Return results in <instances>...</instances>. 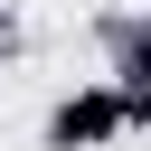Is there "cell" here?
Returning <instances> with one entry per match:
<instances>
[{
	"label": "cell",
	"mask_w": 151,
	"mask_h": 151,
	"mask_svg": "<svg viewBox=\"0 0 151 151\" xmlns=\"http://www.w3.org/2000/svg\"><path fill=\"white\" fill-rule=\"evenodd\" d=\"M113 123H123L113 94H76V104H57V142H66V151H76V142H104Z\"/></svg>",
	"instance_id": "1"
},
{
	"label": "cell",
	"mask_w": 151,
	"mask_h": 151,
	"mask_svg": "<svg viewBox=\"0 0 151 151\" xmlns=\"http://www.w3.org/2000/svg\"><path fill=\"white\" fill-rule=\"evenodd\" d=\"M132 76H142V85H151V28H142V38H132Z\"/></svg>",
	"instance_id": "2"
},
{
	"label": "cell",
	"mask_w": 151,
	"mask_h": 151,
	"mask_svg": "<svg viewBox=\"0 0 151 151\" xmlns=\"http://www.w3.org/2000/svg\"><path fill=\"white\" fill-rule=\"evenodd\" d=\"M132 113H142V123H151V85H142V94H132Z\"/></svg>",
	"instance_id": "3"
}]
</instances>
